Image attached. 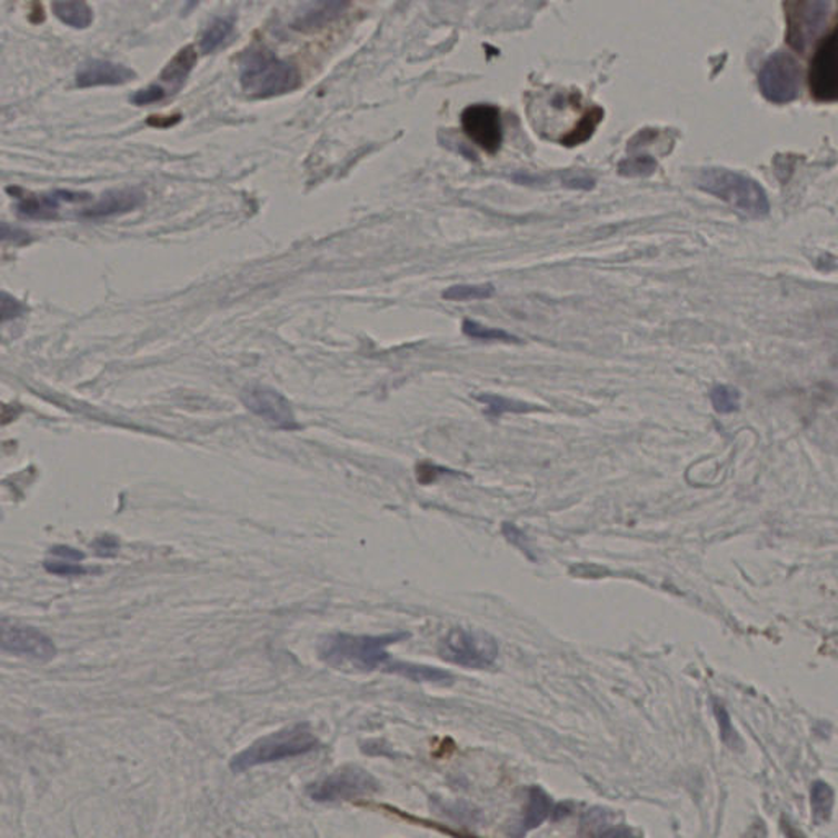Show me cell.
<instances>
[{"mask_svg": "<svg viewBox=\"0 0 838 838\" xmlns=\"http://www.w3.org/2000/svg\"><path fill=\"white\" fill-rule=\"evenodd\" d=\"M550 810H552V801H550L549 795L543 791L539 786H532L529 789L528 795V808L525 810V817L521 822L511 830L512 838H522L531 830L538 829L540 824L549 817Z\"/></svg>", "mask_w": 838, "mask_h": 838, "instance_id": "17", "label": "cell"}, {"mask_svg": "<svg viewBox=\"0 0 838 838\" xmlns=\"http://www.w3.org/2000/svg\"><path fill=\"white\" fill-rule=\"evenodd\" d=\"M31 240L30 235L22 228L12 227V225L0 223V241L16 242V245H26Z\"/></svg>", "mask_w": 838, "mask_h": 838, "instance_id": "34", "label": "cell"}, {"mask_svg": "<svg viewBox=\"0 0 838 838\" xmlns=\"http://www.w3.org/2000/svg\"><path fill=\"white\" fill-rule=\"evenodd\" d=\"M480 403L487 405V411L485 413L488 417L498 418L505 413H531V411L540 410L536 405L526 403V401L511 400V398L500 397V395L483 393L477 397Z\"/></svg>", "mask_w": 838, "mask_h": 838, "instance_id": "22", "label": "cell"}, {"mask_svg": "<svg viewBox=\"0 0 838 838\" xmlns=\"http://www.w3.org/2000/svg\"><path fill=\"white\" fill-rule=\"evenodd\" d=\"M348 2L342 0H323V2L305 3L296 13L292 29L297 31H317L338 20L348 9Z\"/></svg>", "mask_w": 838, "mask_h": 838, "instance_id": "15", "label": "cell"}, {"mask_svg": "<svg viewBox=\"0 0 838 838\" xmlns=\"http://www.w3.org/2000/svg\"><path fill=\"white\" fill-rule=\"evenodd\" d=\"M93 547H96L99 556L113 557L116 556L117 549H119V542H117V539L106 536V538L97 539Z\"/></svg>", "mask_w": 838, "mask_h": 838, "instance_id": "37", "label": "cell"}, {"mask_svg": "<svg viewBox=\"0 0 838 838\" xmlns=\"http://www.w3.org/2000/svg\"><path fill=\"white\" fill-rule=\"evenodd\" d=\"M0 516H2V512H0Z\"/></svg>", "mask_w": 838, "mask_h": 838, "instance_id": "41", "label": "cell"}, {"mask_svg": "<svg viewBox=\"0 0 838 838\" xmlns=\"http://www.w3.org/2000/svg\"><path fill=\"white\" fill-rule=\"evenodd\" d=\"M765 836V827L764 824H758L757 827H754V830H751L749 838H764Z\"/></svg>", "mask_w": 838, "mask_h": 838, "instance_id": "40", "label": "cell"}, {"mask_svg": "<svg viewBox=\"0 0 838 838\" xmlns=\"http://www.w3.org/2000/svg\"><path fill=\"white\" fill-rule=\"evenodd\" d=\"M0 650L10 656L40 661L57 657V646L47 634L6 618H0Z\"/></svg>", "mask_w": 838, "mask_h": 838, "instance_id": "9", "label": "cell"}, {"mask_svg": "<svg viewBox=\"0 0 838 838\" xmlns=\"http://www.w3.org/2000/svg\"><path fill=\"white\" fill-rule=\"evenodd\" d=\"M715 712L716 718H718L720 737H722L724 742L729 744V746L732 747L736 746V744L739 742V737H737L736 729H734L726 709H724V706L719 705V702H715Z\"/></svg>", "mask_w": 838, "mask_h": 838, "instance_id": "30", "label": "cell"}, {"mask_svg": "<svg viewBox=\"0 0 838 838\" xmlns=\"http://www.w3.org/2000/svg\"><path fill=\"white\" fill-rule=\"evenodd\" d=\"M467 137L481 150L495 154L503 143V123L500 109L490 103L467 107L460 117Z\"/></svg>", "mask_w": 838, "mask_h": 838, "instance_id": "12", "label": "cell"}, {"mask_svg": "<svg viewBox=\"0 0 838 838\" xmlns=\"http://www.w3.org/2000/svg\"><path fill=\"white\" fill-rule=\"evenodd\" d=\"M602 117H605V110L599 109V107L587 110V113L578 121L577 127L569 131L566 137H562L560 143L566 144V147H578V144L590 140L597 131L598 124L601 123Z\"/></svg>", "mask_w": 838, "mask_h": 838, "instance_id": "23", "label": "cell"}, {"mask_svg": "<svg viewBox=\"0 0 838 838\" xmlns=\"http://www.w3.org/2000/svg\"><path fill=\"white\" fill-rule=\"evenodd\" d=\"M801 66L788 51L771 54L758 74L761 96L775 106L795 102L801 93Z\"/></svg>", "mask_w": 838, "mask_h": 838, "instance_id": "6", "label": "cell"}, {"mask_svg": "<svg viewBox=\"0 0 838 838\" xmlns=\"http://www.w3.org/2000/svg\"><path fill=\"white\" fill-rule=\"evenodd\" d=\"M179 120H180V116L150 117V120H148V124H151V127L168 128V127H172V124L179 123Z\"/></svg>", "mask_w": 838, "mask_h": 838, "instance_id": "38", "label": "cell"}, {"mask_svg": "<svg viewBox=\"0 0 838 838\" xmlns=\"http://www.w3.org/2000/svg\"><path fill=\"white\" fill-rule=\"evenodd\" d=\"M9 192L16 196L17 211H19L20 217L31 218V220H53V218L58 217V211H60L62 203H78L92 200L90 193L71 192V190L30 193L10 187Z\"/></svg>", "mask_w": 838, "mask_h": 838, "instance_id": "13", "label": "cell"}, {"mask_svg": "<svg viewBox=\"0 0 838 838\" xmlns=\"http://www.w3.org/2000/svg\"><path fill=\"white\" fill-rule=\"evenodd\" d=\"M659 164L649 154L632 156L619 162V174L625 178H649L657 171Z\"/></svg>", "mask_w": 838, "mask_h": 838, "instance_id": "26", "label": "cell"}, {"mask_svg": "<svg viewBox=\"0 0 838 838\" xmlns=\"http://www.w3.org/2000/svg\"><path fill=\"white\" fill-rule=\"evenodd\" d=\"M144 193L138 189L112 190L100 197L99 202L81 211L82 218H107L137 210L144 203Z\"/></svg>", "mask_w": 838, "mask_h": 838, "instance_id": "16", "label": "cell"}, {"mask_svg": "<svg viewBox=\"0 0 838 838\" xmlns=\"http://www.w3.org/2000/svg\"><path fill=\"white\" fill-rule=\"evenodd\" d=\"M196 48H182V50H180L179 53L168 62V66L162 69L161 78L159 79H161L162 82H166V84L171 88L172 92H178V90L182 88L183 82L187 81V78H189L192 69L196 68Z\"/></svg>", "mask_w": 838, "mask_h": 838, "instance_id": "18", "label": "cell"}, {"mask_svg": "<svg viewBox=\"0 0 838 838\" xmlns=\"http://www.w3.org/2000/svg\"><path fill=\"white\" fill-rule=\"evenodd\" d=\"M837 30L826 34L809 68V89L817 102H834L838 93Z\"/></svg>", "mask_w": 838, "mask_h": 838, "instance_id": "10", "label": "cell"}, {"mask_svg": "<svg viewBox=\"0 0 838 838\" xmlns=\"http://www.w3.org/2000/svg\"><path fill=\"white\" fill-rule=\"evenodd\" d=\"M462 331L463 335L472 339H479V341L508 342V345H519L521 342V339L518 336L511 335V332L498 330V328L483 327V325L477 323L473 320L463 321Z\"/></svg>", "mask_w": 838, "mask_h": 838, "instance_id": "25", "label": "cell"}, {"mask_svg": "<svg viewBox=\"0 0 838 838\" xmlns=\"http://www.w3.org/2000/svg\"><path fill=\"white\" fill-rule=\"evenodd\" d=\"M834 789L827 782H814L810 789V806H812L814 819L816 822H827L832 816L834 810Z\"/></svg>", "mask_w": 838, "mask_h": 838, "instance_id": "24", "label": "cell"}, {"mask_svg": "<svg viewBox=\"0 0 838 838\" xmlns=\"http://www.w3.org/2000/svg\"><path fill=\"white\" fill-rule=\"evenodd\" d=\"M698 187L747 217L761 218L770 213L767 190L757 180L740 172L719 168L706 169L699 174Z\"/></svg>", "mask_w": 838, "mask_h": 838, "instance_id": "4", "label": "cell"}, {"mask_svg": "<svg viewBox=\"0 0 838 838\" xmlns=\"http://www.w3.org/2000/svg\"><path fill=\"white\" fill-rule=\"evenodd\" d=\"M241 88L252 99H272L299 89L301 76L292 62L280 60L266 47H252L241 57Z\"/></svg>", "mask_w": 838, "mask_h": 838, "instance_id": "2", "label": "cell"}, {"mask_svg": "<svg viewBox=\"0 0 838 838\" xmlns=\"http://www.w3.org/2000/svg\"><path fill=\"white\" fill-rule=\"evenodd\" d=\"M137 79V72L112 61L93 60L81 66L76 74V86L81 89L99 86H121Z\"/></svg>", "mask_w": 838, "mask_h": 838, "instance_id": "14", "label": "cell"}, {"mask_svg": "<svg viewBox=\"0 0 838 838\" xmlns=\"http://www.w3.org/2000/svg\"><path fill=\"white\" fill-rule=\"evenodd\" d=\"M417 476L419 483L426 485L441 479L442 476H456V472L446 469V467H439L435 466V463L422 462L418 466Z\"/></svg>", "mask_w": 838, "mask_h": 838, "instance_id": "32", "label": "cell"}, {"mask_svg": "<svg viewBox=\"0 0 838 838\" xmlns=\"http://www.w3.org/2000/svg\"><path fill=\"white\" fill-rule=\"evenodd\" d=\"M602 838H639L636 836V834L632 832V830L629 829H618L612 830V832L606 834Z\"/></svg>", "mask_w": 838, "mask_h": 838, "instance_id": "39", "label": "cell"}, {"mask_svg": "<svg viewBox=\"0 0 838 838\" xmlns=\"http://www.w3.org/2000/svg\"><path fill=\"white\" fill-rule=\"evenodd\" d=\"M233 30L235 19H230V17H217V19L211 20L210 26L203 31L202 40H200L202 53L211 54L218 48L223 47L228 38L233 34Z\"/></svg>", "mask_w": 838, "mask_h": 838, "instance_id": "21", "label": "cell"}, {"mask_svg": "<svg viewBox=\"0 0 838 838\" xmlns=\"http://www.w3.org/2000/svg\"><path fill=\"white\" fill-rule=\"evenodd\" d=\"M712 408L719 415L736 413L740 410V391L736 387L716 386L709 393Z\"/></svg>", "mask_w": 838, "mask_h": 838, "instance_id": "27", "label": "cell"}, {"mask_svg": "<svg viewBox=\"0 0 838 838\" xmlns=\"http://www.w3.org/2000/svg\"><path fill=\"white\" fill-rule=\"evenodd\" d=\"M408 632L383 634V636H352V634H332L320 644L321 660L341 670L373 671L391 664L390 646L408 639Z\"/></svg>", "mask_w": 838, "mask_h": 838, "instance_id": "1", "label": "cell"}, {"mask_svg": "<svg viewBox=\"0 0 838 838\" xmlns=\"http://www.w3.org/2000/svg\"><path fill=\"white\" fill-rule=\"evenodd\" d=\"M44 569L50 573L61 575V577H81V575H88L89 570L84 567L76 566V563L60 562V560H48L44 563Z\"/></svg>", "mask_w": 838, "mask_h": 838, "instance_id": "33", "label": "cell"}, {"mask_svg": "<svg viewBox=\"0 0 838 838\" xmlns=\"http://www.w3.org/2000/svg\"><path fill=\"white\" fill-rule=\"evenodd\" d=\"M50 553L54 557V560H60V562L76 563L79 562V560L86 559L84 553L68 546L53 547V549L50 550Z\"/></svg>", "mask_w": 838, "mask_h": 838, "instance_id": "35", "label": "cell"}, {"mask_svg": "<svg viewBox=\"0 0 838 838\" xmlns=\"http://www.w3.org/2000/svg\"><path fill=\"white\" fill-rule=\"evenodd\" d=\"M379 786L377 778L366 768L348 765L320 781L311 782L307 792L317 802L351 801L373 795L379 791Z\"/></svg>", "mask_w": 838, "mask_h": 838, "instance_id": "7", "label": "cell"}, {"mask_svg": "<svg viewBox=\"0 0 838 838\" xmlns=\"http://www.w3.org/2000/svg\"><path fill=\"white\" fill-rule=\"evenodd\" d=\"M166 96H168V90L162 88V86L159 84H152L150 88L137 90V92L131 96V103H134V106H150V103L161 102L162 99H166Z\"/></svg>", "mask_w": 838, "mask_h": 838, "instance_id": "31", "label": "cell"}, {"mask_svg": "<svg viewBox=\"0 0 838 838\" xmlns=\"http://www.w3.org/2000/svg\"><path fill=\"white\" fill-rule=\"evenodd\" d=\"M54 16L61 20L64 26L72 27V29L84 30L88 29L93 20L92 9L86 2H60L51 3Z\"/></svg>", "mask_w": 838, "mask_h": 838, "instance_id": "20", "label": "cell"}, {"mask_svg": "<svg viewBox=\"0 0 838 838\" xmlns=\"http://www.w3.org/2000/svg\"><path fill=\"white\" fill-rule=\"evenodd\" d=\"M27 307L23 301L16 299L7 292H0V323H7V321L17 320V318L26 315Z\"/></svg>", "mask_w": 838, "mask_h": 838, "instance_id": "29", "label": "cell"}, {"mask_svg": "<svg viewBox=\"0 0 838 838\" xmlns=\"http://www.w3.org/2000/svg\"><path fill=\"white\" fill-rule=\"evenodd\" d=\"M495 296V287L491 283H480V286H452L442 293L446 300L469 301L487 300Z\"/></svg>", "mask_w": 838, "mask_h": 838, "instance_id": "28", "label": "cell"}, {"mask_svg": "<svg viewBox=\"0 0 838 838\" xmlns=\"http://www.w3.org/2000/svg\"><path fill=\"white\" fill-rule=\"evenodd\" d=\"M386 671L401 675L418 684L449 685L453 680L452 675L441 668L425 667V665L408 664V661H391Z\"/></svg>", "mask_w": 838, "mask_h": 838, "instance_id": "19", "label": "cell"}, {"mask_svg": "<svg viewBox=\"0 0 838 838\" xmlns=\"http://www.w3.org/2000/svg\"><path fill=\"white\" fill-rule=\"evenodd\" d=\"M498 642L490 634L469 629H452L439 644V656L459 667L485 670L498 659Z\"/></svg>", "mask_w": 838, "mask_h": 838, "instance_id": "5", "label": "cell"}, {"mask_svg": "<svg viewBox=\"0 0 838 838\" xmlns=\"http://www.w3.org/2000/svg\"><path fill=\"white\" fill-rule=\"evenodd\" d=\"M563 186L571 187V189H591L595 186V180L590 176L583 174V172H566L562 178Z\"/></svg>", "mask_w": 838, "mask_h": 838, "instance_id": "36", "label": "cell"}, {"mask_svg": "<svg viewBox=\"0 0 838 838\" xmlns=\"http://www.w3.org/2000/svg\"><path fill=\"white\" fill-rule=\"evenodd\" d=\"M241 401L252 415L265 419L272 428L283 431L299 428L290 401L270 387H248L242 391Z\"/></svg>", "mask_w": 838, "mask_h": 838, "instance_id": "11", "label": "cell"}, {"mask_svg": "<svg viewBox=\"0 0 838 838\" xmlns=\"http://www.w3.org/2000/svg\"><path fill=\"white\" fill-rule=\"evenodd\" d=\"M318 746H320V740L315 736L311 727L303 722L297 724V726L286 727V729L277 730V732L256 740L248 749L242 750L231 760V770L235 774H241L249 768L287 760V758L301 757V755L317 749Z\"/></svg>", "mask_w": 838, "mask_h": 838, "instance_id": "3", "label": "cell"}, {"mask_svg": "<svg viewBox=\"0 0 838 838\" xmlns=\"http://www.w3.org/2000/svg\"><path fill=\"white\" fill-rule=\"evenodd\" d=\"M832 3L824 0H809V2H795L788 6V38L792 50L805 53L814 40L822 33L827 19L830 16Z\"/></svg>", "mask_w": 838, "mask_h": 838, "instance_id": "8", "label": "cell"}]
</instances>
